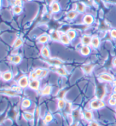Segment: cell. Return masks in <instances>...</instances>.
Listing matches in <instances>:
<instances>
[{
	"label": "cell",
	"mask_w": 116,
	"mask_h": 126,
	"mask_svg": "<svg viewBox=\"0 0 116 126\" xmlns=\"http://www.w3.org/2000/svg\"><path fill=\"white\" fill-rule=\"evenodd\" d=\"M106 94V90L104 85H99L97 86L96 92V95L97 99L102 100L104 98Z\"/></svg>",
	"instance_id": "1"
},
{
	"label": "cell",
	"mask_w": 116,
	"mask_h": 126,
	"mask_svg": "<svg viewBox=\"0 0 116 126\" xmlns=\"http://www.w3.org/2000/svg\"><path fill=\"white\" fill-rule=\"evenodd\" d=\"M105 105V104L104 102L102 100L99 99L93 100V101L91 102V104H90L91 108L93 109H95V110L104 107Z\"/></svg>",
	"instance_id": "2"
},
{
	"label": "cell",
	"mask_w": 116,
	"mask_h": 126,
	"mask_svg": "<svg viewBox=\"0 0 116 126\" xmlns=\"http://www.w3.org/2000/svg\"><path fill=\"white\" fill-rule=\"evenodd\" d=\"M29 80L28 77L26 76H23L22 77L21 79H19L18 81V84H19V86L21 87L22 88H25L28 86L29 85Z\"/></svg>",
	"instance_id": "3"
},
{
	"label": "cell",
	"mask_w": 116,
	"mask_h": 126,
	"mask_svg": "<svg viewBox=\"0 0 116 126\" xmlns=\"http://www.w3.org/2000/svg\"><path fill=\"white\" fill-rule=\"evenodd\" d=\"M0 93L5 94L11 97H15V96L19 95V93L14 92L12 89H2L0 90Z\"/></svg>",
	"instance_id": "4"
},
{
	"label": "cell",
	"mask_w": 116,
	"mask_h": 126,
	"mask_svg": "<svg viewBox=\"0 0 116 126\" xmlns=\"http://www.w3.org/2000/svg\"><path fill=\"white\" fill-rule=\"evenodd\" d=\"M99 78L103 81H106V82H114V78L111 75L107 73H102L99 76Z\"/></svg>",
	"instance_id": "5"
},
{
	"label": "cell",
	"mask_w": 116,
	"mask_h": 126,
	"mask_svg": "<svg viewBox=\"0 0 116 126\" xmlns=\"http://www.w3.org/2000/svg\"><path fill=\"white\" fill-rule=\"evenodd\" d=\"M46 61L52 65L54 66H58L61 65L62 64L63 62H62L60 59H57V58H52V59H47Z\"/></svg>",
	"instance_id": "6"
},
{
	"label": "cell",
	"mask_w": 116,
	"mask_h": 126,
	"mask_svg": "<svg viewBox=\"0 0 116 126\" xmlns=\"http://www.w3.org/2000/svg\"><path fill=\"white\" fill-rule=\"evenodd\" d=\"M10 62L13 63L14 64H18L21 62L22 57L19 55H12L9 58Z\"/></svg>",
	"instance_id": "7"
},
{
	"label": "cell",
	"mask_w": 116,
	"mask_h": 126,
	"mask_svg": "<svg viewBox=\"0 0 116 126\" xmlns=\"http://www.w3.org/2000/svg\"><path fill=\"white\" fill-rule=\"evenodd\" d=\"M40 86V81L37 79H33L29 83V86L34 90H38Z\"/></svg>",
	"instance_id": "8"
},
{
	"label": "cell",
	"mask_w": 116,
	"mask_h": 126,
	"mask_svg": "<svg viewBox=\"0 0 116 126\" xmlns=\"http://www.w3.org/2000/svg\"><path fill=\"white\" fill-rule=\"evenodd\" d=\"M93 21H94V18H93V16L92 15L87 14L83 18V22L86 25H91L93 22Z\"/></svg>",
	"instance_id": "9"
},
{
	"label": "cell",
	"mask_w": 116,
	"mask_h": 126,
	"mask_svg": "<svg viewBox=\"0 0 116 126\" xmlns=\"http://www.w3.org/2000/svg\"><path fill=\"white\" fill-rule=\"evenodd\" d=\"M13 78V73L10 71H6L2 73V79L5 81H9L12 79Z\"/></svg>",
	"instance_id": "10"
},
{
	"label": "cell",
	"mask_w": 116,
	"mask_h": 126,
	"mask_svg": "<svg viewBox=\"0 0 116 126\" xmlns=\"http://www.w3.org/2000/svg\"><path fill=\"white\" fill-rule=\"evenodd\" d=\"M100 41L99 37L94 36L93 37V38H92L91 44L95 48H97L99 47V46H100Z\"/></svg>",
	"instance_id": "11"
},
{
	"label": "cell",
	"mask_w": 116,
	"mask_h": 126,
	"mask_svg": "<svg viewBox=\"0 0 116 126\" xmlns=\"http://www.w3.org/2000/svg\"><path fill=\"white\" fill-rule=\"evenodd\" d=\"M92 38L89 35H85L82 37V43L84 46H88L90 43H91Z\"/></svg>",
	"instance_id": "12"
},
{
	"label": "cell",
	"mask_w": 116,
	"mask_h": 126,
	"mask_svg": "<svg viewBox=\"0 0 116 126\" xmlns=\"http://www.w3.org/2000/svg\"><path fill=\"white\" fill-rule=\"evenodd\" d=\"M80 52L84 56H87L91 52V49L88 46H83L81 48Z\"/></svg>",
	"instance_id": "13"
},
{
	"label": "cell",
	"mask_w": 116,
	"mask_h": 126,
	"mask_svg": "<svg viewBox=\"0 0 116 126\" xmlns=\"http://www.w3.org/2000/svg\"><path fill=\"white\" fill-rule=\"evenodd\" d=\"M52 88L51 85H47V86L44 88V89L42 90V92H41L42 95H49L52 92Z\"/></svg>",
	"instance_id": "14"
},
{
	"label": "cell",
	"mask_w": 116,
	"mask_h": 126,
	"mask_svg": "<svg viewBox=\"0 0 116 126\" xmlns=\"http://www.w3.org/2000/svg\"><path fill=\"white\" fill-rule=\"evenodd\" d=\"M61 41L62 43L64 44H66V45H67L70 43V39L69 37H68L67 35L66 34H63L61 35Z\"/></svg>",
	"instance_id": "15"
},
{
	"label": "cell",
	"mask_w": 116,
	"mask_h": 126,
	"mask_svg": "<svg viewBox=\"0 0 116 126\" xmlns=\"http://www.w3.org/2000/svg\"><path fill=\"white\" fill-rule=\"evenodd\" d=\"M94 65L93 64H87L83 66V69L86 74H90L92 70Z\"/></svg>",
	"instance_id": "16"
},
{
	"label": "cell",
	"mask_w": 116,
	"mask_h": 126,
	"mask_svg": "<svg viewBox=\"0 0 116 126\" xmlns=\"http://www.w3.org/2000/svg\"><path fill=\"white\" fill-rule=\"evenodd\" d=\"M84 116L88 121H91L93 119V114L91 111H86L84 113Z\"/></svg>",
	"instance_id": "17"
},
{
	"label": "cell",
	"mask_w": 116,
	"mask_h": 126,
	"mask_svg": "<svg viewBox=\"0 0 116 126\" xmlns=\"http://www.w3.org/2000/svg\"><path fill=\"white\" fill-rule=\"evenodd\" d=\"M41 55L45 57V58H49L50 56V52L49 49L47 47H44L41 50Z\"/></svg>",
	"instance_id": "18"
},
{
	"label": "cell",
	"mask_w": 116,
	"mask_h": 126,
	"mask_svg": "<svg viewBox=\"0 0 116 126\" xmlns=\"http://www.w3.org/2000/svg\"><path fill=\"white\" fill-rule=\"evenodd\" d=\"M52 10L54 13H58L60 11V6L58 2H53L52 5Z\"/></svg>",
	"instance_id": "19"
},
{
	"label": "cell",
	"mask_w": 116,
	"mask_h": 126,
	"mask_svg": "<svg viewBox=\"0 0 116 126\" xmlns=\"http://www.w3.org/2000/svg\"><path fill=\"white\" fill-rule=\"evenodd\" d=\"M23 41L22 38H18L14 43L13 48H17L19 47L20 46H21L22 44H23Z\"/></svg>",
	"instance_id": "20"
},
{
	"label": "cell",
	"mask_w": 116,
	"mask_h": 126,
	"mask_svg": "<svg viewBox=\"0 0 116 126\" xmlns=\"http://www.w3.org/2000/svg\"><path fill=\"white\" fill-rule=\"evenodd\" d=\"M51 37L53 40H55V41H61V35H60L57 31H53L51 35Z\"/></svg>",
	"instance_id": "21"
},
{
	"label": "cell",
	"mask_w": 116,
	"mask_h": 126,
	"mask_svg": "<svg viewBox=\"0 0 116 126\" xmlns=\"http://www.w3.org/2000/svg\"><path fill=\"white\" fill-rule=\"evenodd\" d=\"M68 37H69L70 40H73L75 38V37H76V35H77V33L74 30H70L67 31V34Z\"/></svg>",
	"instance_id": "22"
},
{
	"label": "cell",
	"mask_w": 116,
	"mask_h": 126,
	"mask_svg": "<svg viewBox=\"0 0 116 126\" xmlns=\"http://www.w3.org/2000/svg\"><path fill=\"white\" fill-rule=\"evenodd\" d=\"M56 72L59 74V75L64 76H66L67 75V72H66L65 68L64 67H58L57 68Z\"/></svg>",
	"instance_id": "23"
},
{
	"label": "cell",
	"mask_w": 116,
	"mask_h": 126,
	"mask_svg": "<svg viewBox=\"0 0 116 126\" xmlns=\"http://www.w3.org/2000/svg\"><path fill=\"white\" fill-rule=\"evenodd\" d=\"M49 40V36L47 35H43L40 36L38 39L39 42L41 43H45Z\"/></svg>",
	"instance_id": "24"
},
{
	"label": "cell",
	"mask_w": 116,
	"mask_h": 126,
	"mask_svg": "<svg viewBox=\"0 0 116 126\" xmlns=\"http://www.w3.org/2000/svg\"><path fill=\"white\" fill-rule=\"evenodd\" d=\"M31 105V102L28 99H25L22 102V106L23 108H28Z\"/></svg>",
	"instance_id": "25"
},
{
	"label": "cell",
	"mask_w": 116,
	"mask_h": 126,
	"mask_svg": "<svg viewBox=\"0 0 116 126\" xmlns=\"http://www.w3.org/2000/svg\"><path fill=\"white\" fill-rule=\"evenodd\" d=\"M23 117L25 118V119L27 120H32L34 119V115L31 113L28 112H25L23 113Z\"/></svg>",
	"instance_id": "26"
},
{
	"label": "cell",
	"mask_w": 116,
	"mask_h": 126,
	"mask_svg": "<svg viewBox=\"0 0 116 126\" xmlns=\"http://www.w3.org/2000/svg\"><path fill=\"white\" fill-rule=\"evenodd\" d=\"M13 10L14 13L15 14H19L22 12V7L20 6H14L13 8Z\"/></svg>",
	"instance_id": "27"
},
{
	"label": "cell",
	"mask_w": 116,
	"mask_h": 126,
	"mask_svg": "<svg viewBox=\"0 0 116 126\" xmlns=\"http://www.w3.org/2000/svg\"><path fill=\"white\" fill-rule=\"evenodd\" d=\"M66 103L64 99H59L58 102V107L60 109H62L65 107Z\"/></svg>",
	"instance_id": "28"
},
{
	"label": "cell",
	"mask_w": 116,
	"mask_h": 126,
	"mask_svg": "<svg viewBox=\"0 0 116 126\" xmlns=\"http://www.w3.org/2000/svg\"><path fill=\"white\" fill-rule=\"evenodd\" d=\"M73 117L74 118L75 120H78L80 118V110L79 109H77V110H75L73 111Z\"/></svg>",
	"instance_id": "29"
},
{
	"label": "cell",
	"mask_w": 116,
	"mask_h": 126,
	"mask_svg": "<svg viewBox=\"0 0 116 126\" xmlns=\"http://www.w3.org/2000/svg\"><path fill=\"white\" fill-rule=\"evenodd\" d=\"M77 16V13L74 12V11H71V12H70L69 13L67 14V17L70 19H73L76 17Z\"/></svg>",
	"instance_id": "30"
},
{
	"label": "cell",
	"mask_w": 116,
	"mask_h": 126,
	"mask_svg": "<svg viewBox=\"0 0 116 126\" xmlns=\"http://www.w3.org/2000/svg\"><path fill=\"white\" fill-rule=\"evenodd\" d=\"M65 111L67 113H69L71 110V107H72V103L71 102H67L65 105Z\"/></svg>",
	"instance_id": "31"
},
{
	"label": "cell",
	"mask_w": 116,
	"mask_h": 126,
	"mask_svg": "<svg viewBox=\"0 0 116 126\" xmlns=\"http://www.w3.org/2000/svg\"><path fill=\"white\" fill-rule=\"evenodd\" d=\"M66 91L65 90H62L58 93L57 97L59 98V99H64V97H65V94H66Z\"/></svg>",
	"instance_id": "32"
},
{
	"label": "cell",
	"mask_w": 116,
	"mask_h": 126,
	"mask_svg": "<svg viewBox=\"0 0 116 126\" xmlns=\"http://www.w3.org/2000/svg\"><path fill=\"white\" fill-rule=\"evenodd\" d=\"M77 9H78V11L80 13H83L85 10V7H84V5L82 4V3H78V7H77Z\"/></svg>",
	"instance_id": "33"
},
{
	"label": "cell",
	"mask_w": 116,
	"mask_h": 126,
	"mask_svg": "<svg viewBox=\"0 0 116 126\" xmlns=\"http://www.w3.org/2000/svg\"><path fill=\"white\" fill-rule=\"evenodd\" d=\"M44 120H45L47 123H48V122H51L52 120H53V116L52 115V114L50 112H48L47 115L45 116Z\"/></svg>",
	"instance_id": "34"
},
{
	"label": "cell",
	"mask_w": 116,
	"mask_h": 126,
	"mask_svg": "<svg viewBox=\"0 0 116 126\" xmlns=\"http://www.w3.org/2000/svg\"><path fill=\"white\" fill-rule=\"evenodd\" d=\"M14 6L22 7V5H23V1H22V0H14Z\"/></svg>",
	"instance_id": "35"
},
{
	"label": "cell",
	"mask_w": 116,
	"mask_h": 126,
	"mask_svg": "<svg viewBox=\"0 0 116 126\" xmlns=\"http://www.w3.org/2000/svg\"><path fill=\"white\" fill-rule=\"evenodd\" d=\"M11 89L14 90V92L19 93L21 92L22 88L20 86H13L12 88H11Z\"/></svg>",
	"instance_id": "36"
},
{
	"label": "cell",
	"mask_w": 116,
	"mask_h": 126,
	"mask_svg": "<svg viewBox=\"0 0 116 126\" xmlns=\"http://www.w3.org/2000/svg\"><path fill=\"white\" fill-rule=\"evenodd\" d=\"M43 69H41V68H38V69H36L35 70V72L36 74L37 75V76H38V77H40V76L42 74V72H43Z\"/></svg>",
	"instance_id": "37"
},
{
	"label": "cell",
	"mask_w": 116,
	"mask_h": 126,
	"mask_svg": "<svg viewBox=\"0 0 116 126\" xmlns=\"http://www.w3.org/2000/svg\"><path fill=\"white\" fill-rule=\"evenodd\" d=\"M48 73V70L47 69H43V71L42 72V74L40 76V78H41V79H43V78H44L45 77L47 76V74Z\"/></svg>",
	"instance_id": "38"
},
{
	"label": "cell",
	"mask_w": 116,
	"mask_h": 126,
	"mask_svg": "<svg viewBox=\"0 0 116 126\" xmlns=\"http://www.w3.org/2000/svg\"><path fill=\"white\" fill-rule=\"evenodd\" d=\"M110 35L112 38L114 39H116V30L113 29L110 31Z\"/></svg>",
	"instance_id": "39"
},
{
	"label": "cell",
	"mask_w": 116,
	"mask_h": 126,
	"mask_svg": "<svg viewBox=\"0 0 116 126\" xmlns=\"http://www.w3.org/2000/svg\"><path fill=\"white\" fill-rule=\"evenodd\" d=\"M109 103L110 105L111 106H116V101L115 99L110 98L109 100Z\"/></svg>",
	"instance_id": "40"
},
{
	"label": "cell",
	"mask_w": 116,
	"mask_h": 126,
	"mask_svg": "<svg viewBox=\"0 0 116 126\" xmlns=\"http://www.w3.org/2000/svg\"><path fill=\"white\" fill-rule=\"evenodd\" d=\"M30 77L32 78L33 79H36L37 77H38V76L36 74V73L35 72H32L31 73V75H30Z\"/></svg>",
	"instance_id": "41"
},
{
	"label": "cell",
	"mask_w": 116,
	"mask_h": 126,
	"mask_svg": "<svg viewBox=\"0 0 116 126\" xmlns=\"http://www.w3.org/2000/svg\"><path fill=\"white\" fill-rule=\"evenodd\" d=\"M35 117L38 118L40 115V109L39 107H37V108L36 109L35 112Z\"/></svg>",
	"instance_id": "42"
},
{
	"label": "cell",
	"mask_w": 116,
	"mask_h": 126,
	"mask_svg": "<svg viewBox=\"0 0 116 126\" xmlns=\"http://www.w3.org/2000/svg\"><path fill=\"white\" fill-rule=\"evenodd\" d=\"M90 126H99V123L96 121H92L90 123Z\"/></svg>",
	"instance_id": "43"
},
{
	"label": "cell",
	"mask_w": 116,
	"mask_h": 126,
	"mask_svg": "<svg viewBox=\"0 0 116 126\" xmlns=\"http://www.w3.org/2000/svg\"><path fill=\"white\" fill-rule=\"evenodd\" d=\"M111 98L112 99H115L116 101V93H115L112 94V95H111Z\"/></svg>",
	"instance_id": "44"
},
{
	"label": "cell",
	"mask_w": 116,
	"mask_h": 126,
	"mask_svg": "<svg viewBox=\"0 0 116 126\" xmlns=\"http://www.w3.org/2000/svg\"><path fill=\"white\" fill-rule=\"evenodd\" d=\"M113 64L114 65H115L116 67V58L114 59V60L113 61Z\"/></svg>",
	"instance_id": "45"
},
{
	"label": "cell",
	"mask_w": 116,
	"mask_h": 126,
	"mask_svg": "<svg viewBox=\"0 0 116 126\" xmlns=\"http://www.w3.org/2000/svg\"><path fill=\"white\" fill-rule=\"evenodd\" d=\"M71 126H78V123H75L74 124H73V125H71Z\"/></svg>",
	"instance_id": "46"
},
{
	"label": "cell",
	"mask_w": 116,
	"mask_h": 126,
	"mask_svg": "<svg viewBox=\"0 0 116 126\" xmlns=\"http://www.w3.org/2000/svg\"><path fill=\"white\" fill-rule=\"evenodd\" d=\"M113 90H114V92H115V93H116V85H115V86L114 87Z\"/></svg>",
	"instance_id": "47"
},
{
	"label": "cell",
	"mask_w": 116,
	"mask_h": 126,
	"mask_svg": "<svg viewBox=\"0 0 116 126\" xmlns=\"http://www.w3.org/2000/svg\"><path fill=\"white\" fill-rule=\"evenodd\" d=\"M2 74L1 72H0V79H1V78H2Z\"/></svg>",
	"instance_id": "48"
},
{
	"label": "cell",
	"mask_w": 116,
	"mask_h": 126,
	"mask_svg": "<svg viewBox=\"0 0 116 126\" xmlns=\"http://www.w3.org/2000/svg\"><path fill=\"white\" fill-rule=\"evenodd\" d=\"M114 84H115V85H116V80H115V81H114Z\"/></svg>",
	"instance_id": "49"
},
{
	"label": "cell",
	"mask_w": 116,
	"mask_h": 126,
	"mask_svg": "<svg viewBox=\"0 0 116 126\" xmlns=\"http://www.w3.org/2000/svg\"><path fill=\"white\" fill-rule=\"evenodd\" d=\"M1 1L2 0H0V7H1Z\"/></svg>",
	"instance_id": "50"
},
{
	"label": "cell",
	"mask_w": 116,
	"mask_h": 126,
	"mask_svg": "<svg viewBox=\"0 0 116 126\" xmlns=\"http://www.w3.org/2000/svg\"><path fill=\"white\" fill-rule=\"evenodd\" d=\"M28 1H32V0H28Z\"/></svg>",
	"instance_id": "51"
}]
</instances>
